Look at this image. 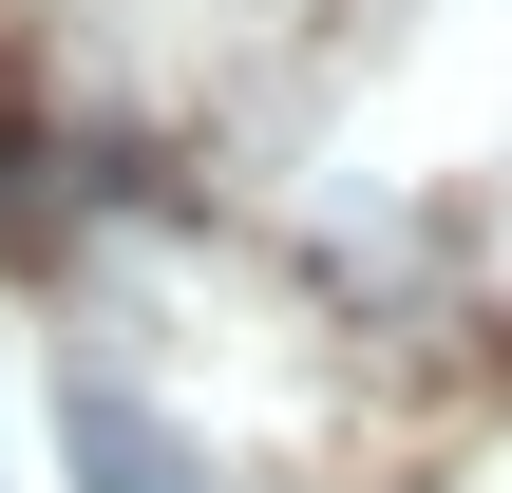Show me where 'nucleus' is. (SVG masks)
I'll return each mask as SVG.
<instances>
[{
	"label": "nucleus",
	"mask_w": 512,
	"mask_h": 493,
	"mask_svg": "<svg viewBox=\"0 0 512 493\" xmlns=\"http://www.w3.org/2000/svg\"><path fill=\"white\" fill-rule=\"evenodd\" d=\"M57 437H76V493H209V475H190V437H171L114 361H76V380H57Z\"/></svg>",
	"instance_id": "1"
},
{
	"label": "nucleus",
	"mask_w": 512,
	"mask_h": 493,
	"mask_svg": "<svg viewBox=\"0 0 512 493\" xmlns=\"http://www.w3.org/2000/svg\"><path fill=\"white\" fill-rule=\"evenodd\" d=\"M38 228H57V171H38V114L0 95V247H38Z\"/></svg>",
	"instance_id": "2"
}]
</instances>
